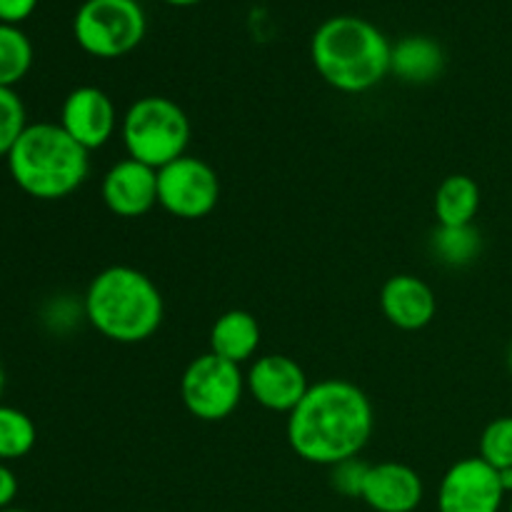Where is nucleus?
<instances>
[{
    "instance_id": "a211bd4d",
    "label": "nucleus",
    "mask_w": 512,
    "mask_h": 512,
    "mask_svg": "<svg viewBox=\"0 0 512 512\" xmlns=\"http://www.w3.org/2000/svg\"><path fill=\"white\" fill-rule=\"evenodd\" d=\"M430 250L448 268H465L480 255L483 238L475 225H438L430 235Z\"/></svg>"
},
{
    "instance_id": "5701e85b",
    "label": "nucleus",
    "mask_w": 512,
    "mask_h": 512,
    "mask_svg": "<svg viewBox=\"0 0 512 512\" xmlns=\"http://www.w3.org/2000/svg\"><path fill=\"white\" fill-rule=\"evenodd\" d=\"M370 465L358 458L343 460V463L330 468V485L345 498H363L365 478H368Z\"/></svg>"
},
{
    "instance_id": "a878e982",
    "label": "nucleus",
    "mask_w": 512,
    "mask_h": 512,
    "mask_svg": "<svg viewBox=\"0 0 512 512\" xmlns=\"http://www.w3.org/2000/svg\"><path fill=\"white\" fill-rule=\"evenodd\" d=\"M498 473H500V485H503L505 495H512V468L498 470Z\"/></svg>"
},
{
    "instance_id": "4be33fe9",
    "label": "nucleus",
    "mask_w": 512,
    "mask_h": 512,
    "mask_svg": "<svg viewBox=\"0 0 512 512\" xmlns=\"http://www.w3.org/2000/svg\"><path fill=\"white\" fill-rule=\"evenodd\" d=\"M28 125V115H25L20 95L13 88H0V158H8V153Z\"/></svg>"
},
{
    "instance_id": "4468645a",
    "label": "nucleus",
    "mask_w": 512,
    "mask_h": 512,
    "mask_svg": "<svg viewBox=\"0 0 512 512\" xmlns=\"http://www.w3.org/2000/svg\"><path fill=\"white\" fill-rule=\"evenodd\" d=\"M425 485L418 470L405 463L370 465L363 488V503L375 512H413L423 503Z\"/></svg>"
},
{
    "instance_id": "dca6fc26",
    "label": "nucleus",
    "mask_w": 512,
    "mask_h": 512,
    "mask_svg": "<svg viewBox=\"0 0 512 512\" xmlns=\"http://www.w3.org/2000/svg\"><path fill=\"white\" fill-rule=\"evenodd\" d=\"M260 348L258 318L248 310H228L210 328V353L235 365L250 363Z\"/></svg>"
},
{
    "instance_id": "f257e3e1",
    "label": "nucleus",
    "mask_w": 512,
    "mask_h": 512,
    "mask_svg": "<svg viewBox=\"0 0 512 512\" xmlns=\"http://www.w3.org/2000/svg\"><path fill=\"white\" fill-rule=\"evenodd\" d=\"M375 428L373 403L350 380L328 378L310 385L298 408L288 415L285 438L300 460L333 465L358 458Z\"/></svg>"
},
{
    "instance_id": "7c9ffc66",
    "label": "nucleus",
    "mask_w": 512,
    "mask_h": 512,
    "mask_svg": "<svg viewBox=\"0 0 512 512\" xmlns=\"http://www.w3.org/2000/svg\"><path fill=\"white\" fill-rule=\"evenodd\" d=\"M508 512H512V498H510V508H508Z\"/></svg>"
},
{
    "instance_id": "412c9836",
    "label": "nucleus",
    "mask_w": 512,
    "mask_h": 512,
    "mask_svg": "<svg viewBox=\"0 0 512 512\" xmlns=\"http://www.w3.org/2000/svg\"><path fill=\"white\" fill-rule=\"evenodd\" d=\"M480 458L495 470L512 468V418L503 415L485 425L480 435Z\"/></svg>"
},
{
    "instance_id": "f8f14e48",
    "label": "nucleus",
    "mask_w": 512,
    "mask_h": 512,
    "mask_svg": "<svg viewBox=\"0 0 512 512\" xmlns=\"http://www.w3.org/2000/svg\"><path fill=\"white\" fill-rule=\"evenodd\" d=\"M105 208L118 218H143L158 205V170L125 158L103 175Z\"/></svg>"
},
{
    "instance_id": "f3484780",
    "label": "nucleus",
    "mask_w": 512,
    "mask_h": 512,
    "mask_svg": "<svg viewBox=\"0 0 512 512\" xmlns=\"http://www.w3.org/2000/svg\"><path fill=\"white\" fill-rule=\"evenodd\" d=\"M480 200V185L470 175H448L435 190L433 208L438 225H473Z\"/></svg>"
},
{
    "instance_id": "2eb2a0df",
    "label": "nucleus",
    "mask_w": 512,
    "mask_h": 512,
    "mask_svg": "<svg viewBox=\"0 0 512 512\" xmlns=\"http://www.w3.org/2000/svg\"><path fill=\"white\" fill-rule=\"evenodd\" d=\"M443 68V48L428 35H405L390 48V73L403 83L428 85L440 78Z\"/></svg>"
},
{
    "instance_id": "39448f33",
    "label": "nucleus",
    "mask_w": 512,
    "mask_h": 512,
    "mask_svg": "<svg viewBox=\"0 0 512 512\" xmlns=\"http://www.w3.org/2000/svg\"><path fill=\"white\" fill-rule=\"evenodd\" d=\"M128 158L160 170L183 158L190 143V120L175 100L165 95L138 98L120 118Z\"/></svg>"
},
{
    "instance_id": "6e6552de",
    "label": "nucleus",
    "mask_w": 512,
    "mask_h": 512,
    "mask_svg": "<svg viewBox=\"0 0 512 512\" xmlns=\"http://www.w3.org/2000/svg\"><path fill=\"white\" fill-rule=\"evenodd\" d=\"M220 178L205 160L185 153L158 170V205L180 220H200L218 208Z\"/></svg>"
},
{
    "instance_id": "c85d7f7f",
    "label": "nucleus",
    "mask_w": 512,
    "mask_h": 512,
    "mask_svg": "<svg viewBox=\"0 0 512 512\" xmlns=\"http://www.w3.org/2000/svg\"><path fill=\"white\" fill-rule=\"evenodd\" d=\"M505 363H508V370L512 373V340H510V345H508V358H505Z\"/></svg>"
},
{
    "instance_id": "1a4fd4ad",
    "label": "nucleus",
    "mask_w": 512,
    "mask_h": 512,
    "mask_svg": "<svg viewBox=\"0 0 512 512\" xmlns=\"http://www.w3.org/2000/svg\"><path fill=\"white\" fill-rule=\"evenodd\" d=\"M505 490L500 473L480 455L448 468L438 488V512H500Z\"/></svg>"
},
{
    "instance_id": "aec40b11",
    "label": "nucleus",
    "mask_w": 512,
    "mask_h": 512,
    "mask_svg": "<svg viewBox=\"0 0 512 512\" xmlns=\"http://www.w3.org/2000/svg\"><path fill=\"white\" fill-rule=\"evenodd\" d=\"M38 430L28 413L0 403V463L20 460L35 448Z\"/></svg>"
},
{
    "instance_id": "7ed1b4c3",
    "label": "nucleus",
    "mask_w": 512,
    "mask_h": 512,
    "mask_svg": "<svg viewBox=\"0 0 512 512\" xmlns=\"http://www.w3.org/2000/svg\"><path fill=\"white\" fill-rule=\"evenodd\" d=\"M83 315L103 338L135 345L158 333L165 318V300L143 270L110 265L88 283Z\"/></svg>"
},
{
    "instance_id": "cd10ccee",
    "label": "nucleus",
    "mask_w": 512,
    "mask_h": 512,
    "mask_svg": "<svg viewBox=\"0 0 512 512\" xmlns=\"http://www.w3.org/2000/svg\"><path fill=\"white\" fill-rule=\"evenodd\" d=\"M5 393V368H3V360H0V398Z\"/></svg>"
},
{
    "instance_id": "bb28decb",
    "label": "nucleus",
    "mask_w": 512,
    "mask_h": 512,
    "mask_svg": "<svg viewBox=\"0 0 512 512\" xmlns=\"http://www.w3.org/2000/svg\"><path fill=\"white\" fill-rule=\"evenodd\" d=\"M163 3L173 5V8H190V5H198L203 3V0H163Z\"/></svg>"
},
{
    "instance_id": "c756f323",
    "label": "nucleus",
    "mask_w": 512,
    "mask_h": 512,
    "mask_svg": "<svg viewBox=\"0 0 512 512\" xmlns=\"http://www.w3.org/2000/svg\"><path fill=\"white\" fill-rule=\"evenodd\" d=\"M0 512H30V510H23V508H5V510H0Z\"/></svg>"
},
{
    "instance_id": "9b49d317",
    "label": "nucleus",
    "mask_w": 512,
    "mask_h": 512,
    "mask_svg": "<svg viewBox=\"0 0 512 512\" xmlns=\"http://www.w3.org/2000/svg\"><path fill=\"white\" fill-rule=\"evenodd\" d=\"M118 110L113 98L95 85L70 90L60 108V128L85 150H98L110 143L118 130Z\"/></svg>"
},
{
    "instance_id": "f03ea898",
    "label": "nucleus",
    "mask_w": 512,
    "mask_h": 512,
    "mask_svg": "<svg viewBox=\"0 0 512 512\" xmlns=\"http://www.w3.org/2000/svg\"><path fill=\"white\" fill-rule=\"evenodd\" d=\"M390 43L383 30L358 15H333L315 28L310 60L320 78L340 93H368L390 73Z\"/></svg>"
},
{
    "instance_id": "0eeeda50",
    "label": "nucleus",
    "mask_w": 512,
    "mask_h": 512,
    "mask_svg": "<svg viewBox=\"0 0 512 512\" xmlns=\"http://www.w3.org/2000/svg\"><path fill=\"white\" fill-rule=\"evenodd\" d=\"M245 390V375L240 365L203 353L185 368L180 378V398L185 410L203 423H220L238 410Z\"/></svg>"
},
{
    "instance_id": "423d86ee",
    "label": "nucleus",
    "mask_w": 512,
    "mask_h": 512,
    "mask_svg": "<svg viewBox=\"0 0 512 512\" xmlns=\"http://www.w3.org/2000/svg\"><path fill=\"white\" fill-rule=\"evenodd\" d=\"M148 33L140 0H83L75 10L73 38L83 53L115 60L133 53Z\"/></svg>"
},
{
    "instance_id": "393cba45",
    "label": "nucleus",
    "mask_w": 512,
    "mask_h": 512,
    "mask_svg": "<svg viewBox=\"0 0 512 512\" xmlns=\"http://www.w3.org/2000/svg\"><path fill=\"white\" fill-rule=\"evenodd\" d=\"M15 495H18V478L8 463H0V510L13 508Z\"/></svg>"
},
{
    "instance_id": "6ab92c4d",
    "label": "nucleus",
    "mask_w": 512,
    "mask_h": 512,
    "mask_svg": "<svg viewBox=\"0 0 512 512\" xmlns=\"http://www.w3.org/2000/svg\"><path fill=\"white\" fill-rule=\"evenodd\" d=\"M33 68V43L18 25L0 23V88H15Z\"/></svg>"
},
{
    "instance_id": "20e7f679",
    "label": "nucleus",
    "mask_w": 512,
    "mask_h": 512,
    "mask_svg": "<svg viewBox=\"0 0 512 512\" xmlns=\"http://www.w3.org/2000/svg\"><path fill=\"white\" fill-rule=\"evenodd\" d=\"M60 123H30L8 153L13 183L35 200H63L88 180L90 158Z\"/></svg>"
},
{
    "instance_id": "b1692460",
    "label": "nucleus",
    "mask_w": 512,
    "mask_h": 512,
    "mask_svg": "<svg viewBox=\"0 0 512 512\" xmlns=\"http://www.w3.org/2000/svg\"><path fill=\"white\" fill-rule=\"evenodd\" d=\"M38 8V0H0V23L20 25Z\"/></svg>"
},
{
    "instance_id": "ddd939ff",
    "label": "nucleus",
    "mask_w": 512,
    "mask_h": 512,
    "mask_svg": "<svg viewBox=\"0 0 512 512\" xmlns=\"http://www.w3.org/2000/svg\"><path fill=\"white\" fill-rule=\"evenodd\" d=\"M380 310L390 325L405 333H415L433 323L438 313V298L425 280L400 273L385 280L380 290Z\"/></svg>"
},
{
    "instance_id": "9d476101",
    "label": "nucleus",
    "mask_w": 512,
    "mask_h": 512,
    "mask_svg": "<svg viewBox=\"0 0 512 512\" xmlns=\"http://www.w3.org/2000/svg\"><path fill=\"white\" fill-rule=\"evenodd\" d=\"M245 390L260 408L290 415L310 390L308 375L288 355H263L245 373Z\"/></svg>"
}]
</instances>
